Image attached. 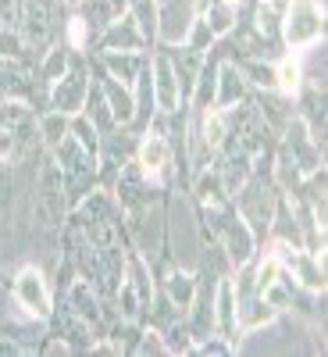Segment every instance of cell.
Segmentation results:
<instances>
[{
	"mask_svg": "<svg viewBox=\"0 0 328 357\" xmlns=\"http://www.w3.org/2000/svg\"><path fill=\"white\" fill-rule=\"evenodd\" d=\"M282 86H286V89L300 86V65H296V61H286V65H282Z\"/></svg>",
	"mask_w": 328,
	"mask_h": 357,
	"instance_id": "cell-5",
	"label": "cell"
},
{
	"mask_svg": "<svg viewBox=\"0 0 328 357\" xmlns=\"http://www.w3.org/2000/svg\"><path fill=\"white\" fill-rule=\"evenodd\" d=\"M157 72H161V79H157V89H161V104H164V107H171V104H175V79H171L168 65H157Z\"/></svg>",
	"mask_w": 328,
	"mask_h": 357,
	"instance_id": "cell-4",
	"label": "cell"
},
{
	"mask_svg": "<svg viewBox=\"0 0 328 357\" xmlns=\"http://www.w3.org/2000/svg\"><path fill=\"white\" fill-rule=\"evenodd\" d=\"M139 161H143V168L150 172V175H157V172L164 168V161H168V146H164V139H157V136L146 139V143H143Z\"/></svg>",
	"mask_w": 328,
	"mask_h": 357,
	"instance_id": "cell-3",
	"label": "cell"
},
{
	"mask_svg": "<svg viewBox=\"0 0 328 357\" xmlns=\"http://www.w3.org/2000/svg\"><path fill=\"white\" fill-rule=\"evenodd\" d=\"M15 293H18V301H22L29 311H36V314H47V311H50V296H47L43 275L36 272V268H25V272L18 275Z\"/></svg>",
	"mask_w": 328,
	"mask_h": 357,
	"instance_id": "cell-2",
	"label": "cell"
},
{
	"mask_svg": "<svg viewBox=\"0 0 328 357\" xmlns=\"http://www.w3.org/2000/svg\"><path fill=\"white\" fill-rule=\"evenodd\" d=\"M321 36V11L314 0H292L289 8V18H286V40L292 47H304V43H314Z\"/></svg>",
	"mask_w": 328,
	"mask_h": 357,
	"instance_id": "cell-1",
	"label": "cell"
}]
</instances>
